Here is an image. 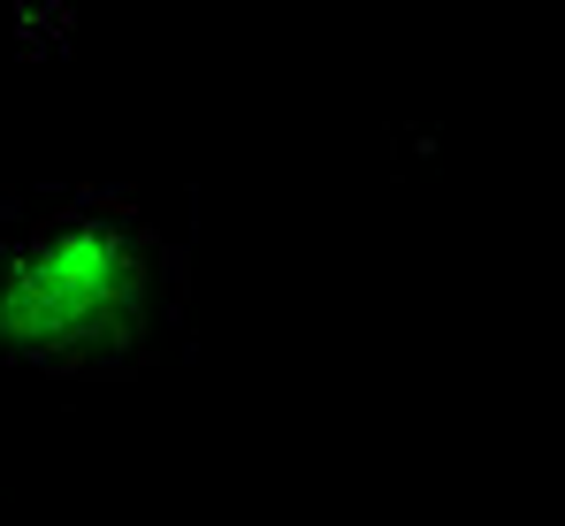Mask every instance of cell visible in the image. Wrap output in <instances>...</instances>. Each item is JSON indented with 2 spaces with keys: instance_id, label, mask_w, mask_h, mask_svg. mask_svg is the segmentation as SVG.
Instances as JSON below:
<instances>
[{
  "instance_id": "6da1fadb",
  "label": "cell",
  "mask_w": 565,
  "mask_h": 526,
  "mask_svg": "<svg viewBox=\"0 0 565 526\" xmlns=\"http://www.w3.org/2000/svg\"><path fill=\"white\" fill-rule=\"evenodd\" d=\"M184 253L122 191L70 183L0 229V366L46 382H122L184 321Z\"/></svg>"
},
{
  "instance_id": "7a4b0ae2",
  "label": "cell",
  "mask_w": 565,
  "mask_h": 526,
  "mask_svg": "<svg viewBox=\"0 0 565 526\" xmlns=\"http://www.w3.org/2000/svg\"><path fill=\"white\" fill-rule=\"evenodd\" d=\"M0 526H8V519H0Z\"/></svg>"
}]
</instances>
